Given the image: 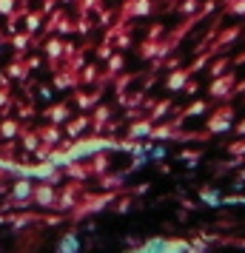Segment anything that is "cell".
Here are the masks:
<instances>
[{"mask_svg": "<svg viewBox=\"0 0 245 253\" xmlns=\"http://www.w3.org/2000/svg\"><path fill=\"white\" fill-rule=\"evenodd\" d=\"M231 117H234V108H222V111H217V114L211 117L208 128H211V131H222V128H228Z\"/></svg>", "mask_w": 245, "mask_h": 253, "instance_id": "cell-1", "label": "cell"}, {"mask_svg": "<svg viewBox=\"0 0 245 253\" xmlns=\"http://www.w3.org/2000/svg\"><path fill=\"white\" fill-rule=\"evenodd\" d=\"M231 85H234V74H225L222 80H217L214 85H211V94H214V97H231V94H228Z\"/></svg>", "mask_w": 245, "mask_h": 253, "instance_id": "cell-2", "label": "cell"}, {"mask_svg": "<svg viewBox=\"0 0 245 253\" xmlns=\"http://www.w3.org/2000/svg\"><path fill=\"white\" fill-rule=\"evenodd\" d=\"M202 199H205L208 205H220V196L214 194V191H202Z\"/></svg>", "mask_w": 245, "mask_h": 253, "instance_id": "cell-3", "label": "cell"}, {"mask_svg": "<svg viewBox=\"0 0 245 253\" xmlns=\"http://www.w3.org/2000/svg\"><path fill=\"white\" fill-rule=\"evenodd\" d=\"M234 154H245V142H237V145H231Z\"/></svg>", "mask_w": 245, "mask_h": 253, "instance_id": "cell-4", "label": "cell"}, {"mask_svg": "<svg viewBox=\"0 0 245 253\" xmlns=\"http://www.w3.org/2000/svg\"><path fill=\"white\" fill-rule=\"evenodd\" d=\"M225 66H228V60H220V63H217L211 71H214V74H220V69H225Z\"/></svg>", "mask_w": 245, "mask_h": 253, "instance_id": "cell-5", "label": "cell"}, {"mask_svg": "<svg viewBox=\"0 0 245 253\" xmlns=\"http://www.w3.org/2000/svg\"><path fill=\"white\" fill-rule=\"evenodd\" d=\"M237 131H240V134H245V120L240 123V126H237Z\"/></svg>", "mask_w": 245, "mask_h": 253, "instance_id": "cell-6", "label": "cell"}]
</instances>
